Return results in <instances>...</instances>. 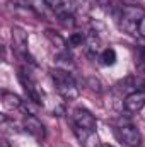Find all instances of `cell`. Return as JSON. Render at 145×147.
<instances>
[{
    "label": "cell",
    "instance_id": "obj_1",
    "mask_svg": "<svg viewBox=\"0 0 145 147\" xmlns=\"http://www.w3.org/2000/svg\"><path fill=\"white\" fill-rule=\"evenodd\" d=\"M50 75L55 82V87L58 91V94L65 99H75L79 96V87L77 82L73 79V75L65 69H51Z\"/></svg>",
    "mask_w": 145,
    "mask_h": 147
},
{
    "label": "cell",
    "instance_id": "obj_2",
    "mask_svg": "<svg viewBox=\"0 0 145 147\" xmlns=\"http://www.w3.org/2000/svg\"><path fill=\"white\" fill-rule=\"evenodd\" d=\"M19 80H21V84H22V87H24V91L28 94V99L34 101L38 106H43V92L38 87V84L33 80V77L29 75V72L21 69L19 70Z\"/></svg>",
    "mask_w": 145,
    "mask_h": 147
},
{
    "label": "cell",
    "instance_id": "obj_3",
    "mask_svg": "<svg viewBox=\"0 0 145 147\" xmlns=\"http://www.w3.org/2000/svg\"><path fill=\"white\" fill-rule=\"evenodd\" d=\"M116 137L119 139V142H123L126 147H140L142 146V135L138 132V128H135L133 125H119L116 130Z\"/></svg>",
    "mask_w": 145,
    "mask_h": 147
},
{
    "label": "cell",
    "instance_id": "obj_4",
    "mask_svg": "<svg viewBox=\"0 0 145 147\" xmlns=\"http://www.w3.org/2000/svg\"><path fill=\"white\" fill-rule=\"evenodd\" d=\"M72 120H73V125H77L80 128H85L89 132H96L97 121H96V118H94V115L91 111L84 110V108H75L72 113Z\"/></svg>",
    "mask_w": 145,
    "mask_h": 147
},
{
    "label": "cell",
    "instance_id": "obj_5",
    "mask_svg": "<svg viewBox=\"0 0 145 147\" xmlns=\"http://www.w3.org/2000/svg\"><path fill=\"white\" fill-rule=\"evenodd\" d=\"M22 125H24V130L28 134H31L36 140H44L46 139V128L36 115H26L24 120H22Z\"/></svg>",
    "mask_w": 145,
    "mask_h": 147
},
{
    "label": "cell",
    "instance_id": "obj_6",
    "mask_svg": "<svg viewBox=\"0 0 145 147\" xmlns=\"http://www.w3.org/2000/svg\"><path fill=\"white\" fill-rule=\"evenodd\" d=\"M145 17V9L140 5H123L121 7V19L125 22H132V24H138Z\"/></svg>",
    "mask_w": 145,
    "mask_h": 147
},
{
    "label": "cell",
    "instance_id": "obj_7",
    "mask_svg": "<svg viewBox=\"0 0 145 147\" xmlns=\"http://www.w3.org/2000/svg\"><path fill=\"white\" fill-rule=\"evenodd\" d=\"M123 106H125V110L130 111V113H137V111L144 110L145 108V92H140V91L130 92L125 98Z\"/></svg>",
    "mask_w": 145,
    "mask_h": 147
},
{
    "label": "cell",
    "instance_id": "obj_8",
    "mask_svg": "<svg viewBox=\"0 0 145 147\" xmlns=\"http://www.w3.org/2000/svg\"><path fill=\"white\" fill-rule=\"evenodd\" d=\"M119 86H125L123 89H133V91H140L145 92V75H128L125 80L119 82Z\"/></svg>",
    "mask_w": 145,
    "mask_h": 147
},
{
    "label": "cell",
    "instance_id": "obj_9",
    "mask_svg": "<svg viewBox=\"0 0 145 147\" xmlns=\"http://www.w3.org/2000/svg\"><path fill=\"white\" fill-rule=\"evenodd\" d=\"M84 48H85V53L89 57H97L101 55L103 48H101V39L96 36V34H89L85 38V43H84Z\"/></svg>",
    "mask_w": 145,
    "mask_h": 147
},
{
    "label": "cell",
    "instance_id": "obj_10",
    "mask_svg": "<svg viewBox=\"0 0 145 147\" xmlns=\"http://www.w3.org/2000/svg\"><path fill=\"white\" fill-rule=\"evenodd\" d=\"M44 36L50 39V43H51L60 53H67V41L60 36L56 31H53V29H46V31H44Z\"/></svg>",
    "mask_w": 145,
    "mask_h": 147
},
{
    "label": "cell",
    "instance_id": "obj_11",
    "mask_svg": "<svg viewBox=\"0 0 145 147\" xmlns=\"http://www.w3.org/2000/svg\"><path fill=\"white\" fill-rule=\"evenodd\" d=\"M2 101H3V106L9 108V110H14V108L19 110L21 105H22V99H21L17 94H14V92H7V91L2 92Z\"/></svg>",
    "mask_w": 145,
    "mask_h": 147
},
{
    "label": "cell",
    "instance_id": "obj_12",
    "mask_svg": "<svg viewBox=\"0 0 145 147\" xmlns=\"http://www.w3.org/2000/svg\"><path fill=\"white\" fill-rule=\"evenodd\" d=\"M99 60H101V63L103 65H106V67H111V65H114L116 63V51H114V48H104L103 51H101V55H99Z\"/></svg>",
    "mask_w": 145,
    "mask_h": 147
},
{
    "label": "cell",
    "instance_id": "obj_13",
    "mask_svg": "<svg viewBox=\"0 0 145 147\" xmlns=\"http://www.w3.org/2000/svg\"><path fill=\"white\" fill-rule=\"evenodd\" d=\"M73 134H75V137L79 139V142H80V144H87L89 137H91L94 132H89V130H85V128H80V127L73 125Z\"/></svg>",
    "mask_w": 145,
    "mask_h": 147
},
{
    "label": "cell",
    "instance_id": "obj_14",
    "mask_svg": "<svg viewBox=\"0 0 145 147\" xmlns=\"http://www.w3.org/2000/svg\"><path fill=\"white\" fill-rule=\"evenodd\" d=\"M44 3H46V7H48V9L55 10V14H60V12H63V10H67V9H68V7L65 5V2H63V0H44Z\"/></svg>",
    "mask_w": 145,
    "mask_h": 147
},
{
    "label": "cell",
    "instance_id": "obj_15",
    "mask_svg": "<svg viewBox=\"0 0 145 147\" xmlns=\"http://www.w3.org/2000/svg\"><path fill=\"white\" fill-rule=\"evenodd\" d=\"M85 38L87 36L84 33H72L68 38V43H70V46H82L85 43Z\"/></svg>",
    "mask_w": 145,
    "mask_h": 147
},
{
    "label": "cell",
    "instance_id": "obj_16",
    "mask_svg": "<svg viewBox=\"0 0 145 147\" xmlns=\"http://www.w3.org/2000/svg\"><path fill=\"white\" fill-rule=\"evenodd\" d=\"M87 86H89L92 91H96V92H101V91H103V84H101V80L96 79V77H89V79H87Z\"/></svg>",
    "mask_w": 145,
    "mask_h": 147
},
{
    "label": "cell",
    "instance_id": "obj_17",
    "mask_svg": "<svg viewBox=\"0 0 145 147\" xmlns=\"http://www.w3.org/2000/svg\"><path fill=\"white\" fill-rule=\"evenodd\" d=\"M137 29H138V34L140 36H144L145 38V17L138 22V26H137Z\"/></svg>",
    "mask_w": 145,
    "mask_h": 147
},
{
    "label": "cell",
    "instance_id": "obj_18",
    "mask_svg": "<svg viewBox=\"0 0 145 147\" xmlns=\"http://www.w3.org/2000/svg\"><path fill=\"white\" fill-rule=\"evenodd\" d=\"M0 147H12V146L9 144V140H7V139H2V140H0Z\"/></svg>",
    "mask_w": 145,
    "mask_h": 147
},
{
    "label": "cell",
    "instance_id": "obj_19",
    "mask_svg": "<svg viewBox=\"0 0 145 147\" xmlns=\"http://www.w3.org/2000/svg\"><path fill=\"white\" fill-rule=\"evenodd\" d=\"M137 0H123V5H135Z\"/></svg>",
    "mask_w": 145,
    "mask_h": 147
},
{
    "label": "cell",
    "instance_id": "obj_20",
    "mask_svg": "<svg viewBox=\"0 0 145 147\" xmlns=\"http://www.w3.org/2000/svg\"><path fill=\"white\" fill-rule=\"evenodd\" d=\"M101 147H113V146H108V144H104V146H101Z\"/></svg>",
    "mask_w": 145,
    "mask_h": 147
},
{
    "label": "cell",
    "instance_id": "obj_21",
    "mask_svg": "<svg viewBox=\"0 0 145 147\" xmlns=\"http://www.w3.org/2000/svg\"><path fill=\"white\" fill-rule=\"evenodd\" d=\"M96 2H103V0H96Z\"/></svg>",
    "mask_w": 145,
    "mask_h": 147
}]
</instances>
